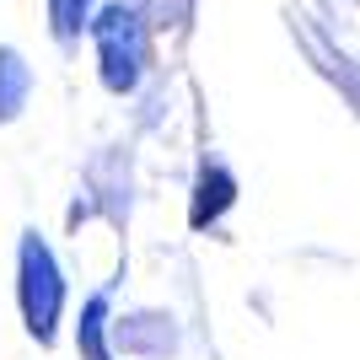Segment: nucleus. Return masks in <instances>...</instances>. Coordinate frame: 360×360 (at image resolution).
<instances>
[{"instance_id": "f257e3e1", "label": "nucleus", "mask_w": 360, "mask_h": 360, "mask_svg": "<svg viewBox=\"0 0 360 360\" xmlns=\"http://www.w3.org/2000/svg\"><path fill=\"white\" fill-rule=\"evenodd\" d=\"M65 312H70V280H65V264L54 253V242L27 226L16 237V317H22V333H27L38 349L60 345Z\"/></svg>"}, {"instance_id": "f03ea898", "label": "nucleus", "mask_w": 360, "mask_h": 360, "mask_svg": "<svg viewBox=\"0 0 360 360\" xmlns=\"http://www.w3.org/2000/svg\"><path fill=\"white\" fill-rule=\"evenodd\" d=\"M150 16L140 0H103L86 44L97 54V81L108 97H135L150 75Z\"/></svg>"}, {"instance_id": "7ed1b4c3", "label": "nucleus", "mask_w": 360, "mask_h": 360, "mask_svg": "<svg viewBox=\"0 0 360 360\" xmlns=\"http://www.w3.org/2000/svg\"><path fill=\"white\" fill-rule=\"evenodd\" d=\"M113 345L129 360H167L183 349V328H178V317L162 312V307H135V312L113 317Z\"/></svg>"}, {"instance_id": "20e7f679", "label": "nucleus", "mask_w": 360, "mask_h": 360, "mask_svg": "<svg viewBox=\"0 0 360 360\" xmlns=\"http://www.w3.org/2000/svg\"><path fill=\"white\" fill-rule=\"evenodd\" d=\"M237 194H242L237 172L221 156H205L194 167V183H188V231H215L226 215L237 210Z\"/></svg>"}, {"instance_id": "39448f33", "label": "nucleus", "mask_w": 360, "mask_h": 360, "mask_svg": "<svg viewBox=\"0 0 360 360\" xmlns=\"http://www.w3.org/2000/svg\"><path fill=\"white\" fill-rule=\"evenodd\" d=\"M290 38L307 49V60L317 65V75H323V81H333V86L345 91V103L360 113V65L349 60L345 49H333V38L317 27L307 11H290Z\"/></svg>"}, {"instance_id": "423d86ee", "label": "nucleus", "mask_w": 360, "mask_h": 360, "mask_svg": "<svg viewBox=\"0 0 360 360\" xmlns=\"http://www.w3.org/2000/svg\"><path fill=\"white\" fill-rule=\"evenodd\" d=\"M113 280L108 285H97V290H86L81 296V312H75V323H70V345H75V355L81 360H119V345H113Z\"/></svg>"}, {"instance_id": "0eeeda50", "label": "nucleus", "mask_w": 360, "mask_h": 360, "mask_svg": "<svg viewBox=\"0 0 360 360\" xmlns=\"http://www.w3.org/2000/svg\"><path fill=\"white\" fill-rule=\"evenodd\" d=\"M32 86H38V75H32L27 54L16 44H0V129H11L32 103Z\"/></svg>"}, {"instance_id": "6e6552de", "label": "nucleus", "mask_w": 360, "mask_h": 360, "mask_svg": "<svg viewBox=\"0 0 360 360\" xmlns=\"http://www.w3.org/2000/svg\"><path fill=\"white\" fill-rule=\"evenodd\" d=\"M91 16H97V0H44V27L65 54L81 49V38L91 32Z\"/></svg>"}]
</instances>
